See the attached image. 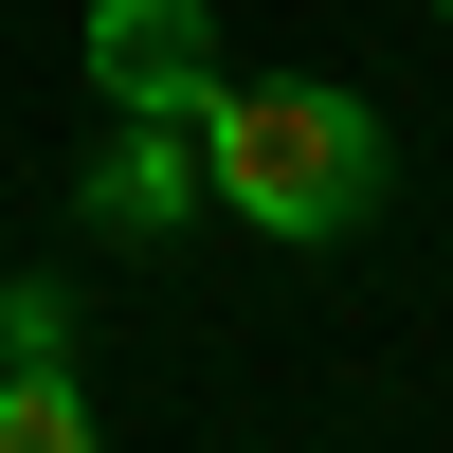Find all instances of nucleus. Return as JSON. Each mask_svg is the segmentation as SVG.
Returning <instances> with one entry per match:
<instances>
[{
	"label": "nucleus",
	"mask_w": 453,
	"mask_h": 453,
	"mask_svg": "<svg viewBox=\"0 0 453 453\" xmlns=\"http://www.w3.org/2000/svg\"><path fill=\"white\" fill-rule=\"evenodd\" d=\"M91 91H109V109H181V127H200L218 19H200V0H91Z\"/></svg>",
	"instance_id": "obj_2"
},
{
	"label": "nucleus",
	"mask_w": 453,
	"mask_h": 453,
	"mask_svg": "<svg viewBox=\"0 0 453 453\" xmlns=\"http://www.w3.org/2000/svg\"><path fill=\"white\" fill-rule=\"evenodd\" d=\"M55 345H73V290L19 273V290H0V363H55Z\"/></svg>",
	"instance_id": "obj_5"
},
{
	"label": "nucleus",
	"mask_w": 453,
	"mask_h": 453,
	"mask_svg": "<svg viewBox=\"0 0 453 453\" xmlns=\"http://www.w3.org/2000/svg\"><path fill=\"white\" fill-rule=\"evenodd\" d=\"M435 19H453V0H435Z\"/></svg>",
	"instance_id": "obj_6"
},
{
	"label": "nucleus",
	"mask_w": 453,
	"mask_h": 453,
	"mask_svg": "<svg viewBox=\"0 0 453 453\" xmlns=\"http://www.w3.org/2000/svg\"><path fill=\"white\" fill-rule=\"evenodd\" d=\"M0 453H91V381H73V345H55V363H0Z\"/></svg>",
	"instance_id": "obj_4"
},
{
	"label": "nucleus",
	"mask_w": 453,
	"mask_h": 453,
	"mask_svg": "<svg viewBox=\"0 0 453 453\" xmlns=\"http://www.w3.org/2000/svg\"><path fill=\"white\" fill-rule=\"evenodd\" d=\"M73 200H91V236H181V218L218 200V181H200V127H181V109H127Z\"/></svg>",
	"instance_id": "obj_3"
},
{
	"label": "nucleus",
	"mask_w": 453,
	"mask_h": 453,
	"mask_svg": "<svg viewBox=\"0 0 453 453\" xmlns=\"http://www.w3.org/2000/svg\"><path fill=\"white\" fill-rule=\"evenodd\" d=\"M381 109L363 91H326V73H218L200 91V181H218V218H254V236H363L381 218Z\"/></svg>",
	"instance_id": "obj_1"
}]
</instances>
